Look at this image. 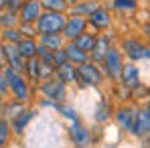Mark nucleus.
<instances>
[{
  "label": "nucleus",
  "mask_w": 150,
  "mask_h": 148,
  "mask_svg": "<svg viewBox=\"0 0 150 148\" xmlns=\"http://www.w3.org/2000/svg\"><path fill=\"white\" fill-rule=\"evenodd\" d=\"M120 83L126 85L128 89H134L138 83H142V69H140V65L126 61L124 71H122V77H120Z\"/></svg>",
  "instance_id": "16"
},
{
  "label": "nucleus",
  "mask_w": 150,
  "mask_h": 148,
  "mask_svg": "<svg viewBox=\"0 0 150 148\" xmlns=\"http://www.w3.org/2000/svg\"><path fill=\"white\" fill-rule=\"evenodd\" d=\"M65 21H67L65 12H47V10H43V14L39 16L35 26H37L39 35H53V33H63Z\"/></svg>",
  "instance_id": "6"
},
{
  "label": "nucleus",
  "mask_w": 150,
  "mask_h": 148,
  "mask_svg": "<svg viewBox=\"0 0 150 148\" xmlns=\"http://www.w3.org/2000/svg\"><path fill=\"white\" fill-rule=\"evenodd\" d=\"M41 4H43V10H47V12H65L67 14V10H69V4L65 0H41Z\"/></svg>",
  "instance_id": "33"
},
{
  "label": "nucleus",
  "mask_w": 150,
  "mask_h": 148,
  "mask_svg": "<svg viewBox=\"0 0 150 148\" xmlns=\"http://www.w3.org/2000/svg\"><path fill=\"white\" fill-rule=\"evenodd\" d=\"M65 63H69V61H67V53H65V49L53 51V65H55V69L61 67V65H65Z\"/></svg>",
  "instance_id": "37"
},
{
  "label": "nucleus",
  "mask_w": 150,
  "mask_h": 148,
  "mask_svg": "<svg viewBox=\"0 0 150 148\" xmlns=\"http://www.w3.org/2000/svg\"><path fill=\"white\" fill-rule=\"evenodd\" d=\"M8 93H10V89H8V79H6L4 73H0V96H2V98H8Z\"/></svg>",
  "instance_id": "40"
},
{
  "label": "nucleus",
  "mask_w": 150,
  "mask_h": 148,
  "mask_svg": "<svg viewBox=\"0 0 150 148\" xmlns=\"http://www.w3.org/2000/svg\"><path fill=\"white\" fill-rule=\"evenodd\" d=\"M14 140V134H12V126L8 120H2L0 118V148H8Z\"/></svg>",
  "instance_id": "31"
},
{
  "label": "nucleus",
  "mask_w": 150,
  "mask_h": 148,
  "mask_svg": "<svg viewBox=\"0 0 150 148\" xmlns=\"http://www.w3.org/2000/svg\"><path fill=\"white\" fill-rule=\"evenodd\" d=\"M146 134H150V110L146 106H138V112L134 116V122L128 130V136L130 138H144Z\"/></svg>",
  "instance_id": "11"
},
{
  "label": "nucleus",
  "mask_w": 150,
  "mask_h": 148,
  "mask_svg": "<svg viewBox=\"0 0 150 148\" xmlns=\"http://www.w3.org/2000/svg\"><path fill=\"white\" fill-rule=\"evenodd\" d=\"M85 30H87V18L75 16V14H67V21H65V26H63L61 35L65 37V41H75Z\"/></svg>",
  "instance_id": "13"
},
{
  "label": "nucleus",
  "mask_w": 150,
  "mask_h": 148,
  "mask_svg": "<svg viewBox=\"0 0 150 148\" xmlns=\"http://www.w3.org/2000/svg\"><path fill=\"white\" fill-rule=\"evenodd\" d=\"M39 45H43V47H47L51 51H57V49H63L65 47V37L61 35V33H53V35H39Z\"/></svg>",
  "instance_id": "22"
},
{
  "label": "nucleus",
  "mask_w": 150,
  "mask_h": 148,
  "mask_svg": "<svg viewBox=\"0 0 150 148\" xmlns=\"http://www.w3.org/2000/svg\"><path fill=\"white\" fill-rule=\"evenodd\" d=\"M140 33H142V39L150 45V18L142 23V30H140Z\"/></svg>",
  "instance_id": "41"
},
{
  "label": "nucleus",
  "mask_w": 150,
  "mask_h": 148,
  "mask_svg": "<svg viewBox=\"0 0 150 148\" xmlns=\"http://www.w3.org/2000/svg\"><path fill=\"white\" fill-rule=\"evenodd\" d=\"M55 77L61 79L67 87H77V67H75L73 63H65V65L57 67Z\"/></svg>",
  "instance_id": "20"
},
{
  "label": "nucleus",
  "mask_w": 150,
  "mask_h": 148,
  "mask_svg": "<svg viewBox=\"0 0 150 148\" xmlns=\"http://www.w3.org/2000/svg\"><path fill=\"white\" fill-rule=\"evenodd\" d=\"M37 114H39V108H37V106H28L25 112H21L14 120H10V126H12V134H14V138H21V136L25 134V130L28 128V124L37 118Z\"/></svg>",
  "instance_id": "14"
},
{
  "label": "nucleus",
  "mask_w": 150,
  "mask_h": 148,
  "mask_svg": "<svg viewBox=\"0 0 150 148\" xmlns=\"http://www.w3.org/2000/svg\"><path fill=\"white\" fill-rule=\"evenodd\" d=\"M26 108V103H21V101H16V99H12V98H6V101H4V108H2V112H0V118L2 120H14L21 112H25Z\"/></svg>",
  "instance_id": "21"
},
{
  "label": "nucleus",
  "mask_w": 150,
  "mask_h": 148,
  "mask_svg": "<svg viewBox=\"0 0 150 148\" xmlns=\"http://www.w3.org/2000/svg\"><path fill=\"white\" fill-rule=\"evenodd\" d=\"M150 98V85L148 83H138L134 89H132V101L136 103V106H144L146 103V99Z\"/></svg>",
  "instance_id": "30"
},
{
  "label": "nucleus",
  "mask_w": 150,
  "mask_h": 148,
  "mask_svg": "<svg viewBox=\"0 0 150 148\" xmlns=\"http://www.w3.org/2000/svg\"><path fill=\"white\" fill-rule=\"evenodd\" d=\"M67 136H69L73 148H91L96 144V138H93L91 128L83 122L81 118L75 120V122H69V126H67Z\"/></svg>",
  "instance_id": "5"
},
{
  "label": "nucleus",
  "mask_w": 150,
  "mask_h": 148,
  "mask_svg": "<svg viewBox=\"0 0 150 148\" xmlns=\"http://www.w3.org/2000/svg\"><path fill=\"white\" fill-rule=\"evenodd\" d=\"M144 106H146V108H148V110H150V98L146 99V103H144Z\"/></svg>",
  "instance_id": "47"
},
{
  "label": "nucleus",
  "mask_w": 150,
  "mask_h": 148,
  "mask_svg": "<svg viewBox=\"0 0 150 148\" xmlns=\"http://www.w3.org/2000/svg\"><path fill=\"white\" fill-rule=\"evenodd\" d=\"M23 75H25L26 79L30 81V85L39 87V83H41V75H39V59H37V57H35V59H28V61H25Z\"/></svg>",
  "instance_id": "24"
},
{
  "label": "nucleus",
  "mask_w": 150,
  "mask_h": 148,
  "mask_svg": "<svg viewBox=\"0 0 150 148\" xmlns=\"http://www.w3.org/2000/svg\"><path fill=\"white\" fill-rule=\"evenodd\" d=\"M118 47L122 51L124 59L130 61V63L140 65V63H144V61H150V45L142 37H134V35L124 37V39L118 43Z\"/></svg>",
  "instance_id": "2"
},
{
  "label": "nucleus",
  "mask_w": 150,
  "mask_h": 148,
  "mask_svg": "<svg viewBox=\"0 0 150 148\" xmlns=\"http://www.w3.org/2000/svg\"><path fill=\"white\" fill-rule=\"evenodd\" d=\"M63 120H67V122H75V120H79L81 116H79V112H77V108H75L73 103L67 99V101H63V103H57V110H55Z\"/></svg>",
  "instance_id": "26"
},
{
  "label": "nucleus",
  "mask_w": 150,
  "mask_h": 148,
  "mask_svg": "<svg viewBox=\"0 0 150 148\" xmlns=\"http://www.w3.org/2000/svg\"><path fill=\"white\" fill-rule=\"evenodd\" d=\"M37 47H39V41H37V39H23V41L16 45V49H18L21 57H23L25 61L37 57Z\"/></svg>",
  "instance_id": "25"
},
{
  "label": "nucleus",
  "mask_w": 150,
  "mask_h": 148,
  "mask_svg": "<svg viewBox=\"0 0 150 148\" xmlns=\"http://www.w3.org/2000/svg\"><path fill=\"white\" fill-rule=\"evenodd\" d=\"M0 59H2V43H0Z\"/></svg>",
  "instance_id": "48"
},
{
  "label": "nucleus",
  "mask_w": 150,
  "mask_h": 148,
  "mask_svg": "<svg viewBox=\"0 0 150 148\" xmlns=\"http://www.w3.org/2000/svg\"><path fill=\"white\" fill-rule=\"evenodd\" d=\"M35 106L39 108V112L41 110H57V101H53V99H47V98H41V99H37L35 101Z\"/></svg>",
  "instance_id": "38"
},
{
  "label": "nucleus",
  "mask_w": 150,
  "mask_h": 148,
  "mask_svg": "<svg viewBox=\"0 0 150 148\" xmlns=\"http://www.w3.org/2000/svg\"><path fill=\"white\" fill-rule=\"evenodd\" d=\"M112 26H114V12H112L110 8H105L103 4L98 6V8L87 16V28L93 30V33H98V35L112 30Z\"/></svg>",
  "instance_id": "8"
},
{
  "label": "nucleus",
  "mask_w": 150,
  "mask_h": 148,
  "mask_svg": "<svg viewBox=\"0 0 150 148\" xmlns=\"http://www.w3.org/2000/svg\"><path fill=\"white\" fill-rule=\"evenodd\" d=\"M63 49H65V53H67V61H69V63H73L75 67H79V65H83V63H87V61H89V53L81 51L73 41H67Z\"/></svg>",
  "instance_id": "19"
},
{
  "label": "nucleus",
  "mask_w": 150,
  "mask_h": 148,
  "mask_svg": "<svg viewBox=\"0 0 150 148\" xmlns=\"http://www.w3.org/2000/svg\"><path fill=\"white\" fill-rule=\"evenodd\" d=\"M124 65H126V59L122 55V51L118 45H114L112 49L108 51L103 63H101V73H103V79L114 85V83H120V77H122V71H124Z\"/></svg>",
  "instance_id": "3"
},
{
  "label": "nucleus",
  "mask_w": 150,
  "mask_h": 148,
  "mask_svg": "<svg viewBox=\"0 0 150 148\" xmlns=\"http://www.w3.org/2000/svg\"><path fill=\"white\" fill-rule=\"evenodd\" d=\"M39 93H41L43 98L57 101V103H63V101L69 99V87H67L61 79L51 77V79H45V81L39 83Z\"/></svg>",
  "instance_id": "7"
},
{
  "label": "nucleus",
  "mask_w": 150,
  "mask_h": 148,
  "mask_svg": "<svg viewBox=\"0 0 150 148\" xmlns=\"http://www.w3.org/2000/svg\"><path fill=\"white\" fill-rule=\"evenodd\" d=\"M148 85H150V83H148Z\"/></svg>",
  "instance_id": "49"
},
{
  "label": "nucleus",
  "mask_w": 150,
  "mask_h": 148,
  "mask_svg": "<svg viewBox=\"0 0 150 148\" xmlns=\"http://www.w3.org/2000/svg\"><path fill=\"white\" fill-rule=\"evenodd\" d=\"M4 75H6V79H8V89H10L8 98L16 99V101H21V103H26V106H35V101H37L35 96H37L39 87L30 85V81H28L21 71H14V69H10V67L4 69Z\"/></svg>",
  "instance_id": "1"
},
{
  "label": "nucleus",
  "mask_w": 150,
  "mask_h": 148,
  "mask_svg": "<svg viewBox=\"0 0 150 148\" xmlns=\"http://www.w3.org/2000/svg\"><path fill=\"white\" fill-rule=\"evenodd\" d=\"M41 14H43V4H41V0H25L23 6H21V10H18V21H21V23H30V25H35Z\"/></svg>",
  "instance_id": "15"
},
{
  "label": "nucleus",
  "mask_w": 150,
  "mask_h": 148,
  "mask_svg": "<svg viewBox=\"0 0 150 148\" xmlns=\"http://www.w3.org/2000/svg\"><path fill=\"white\" fill-rule=\"evenodd\" d=\"M4 101H6V98H2V96H0V112H2V108H4Z\"/></svg>",
  "instance_id": "44"
},
{
  "label": "nucleus",
  "mask_w": 150,
  "mask_h": 148,
  "mask_svg": "<svg viewBox=\"0 0 150 148\" xmlns=\"http://www.w3.org/2000/svg\"><path fill=\"white\" fill-rule=\"evenodd\" d=\"M114 45H116V35H114L112 30H108V33H100L98 39H96L93 49H91V53H89V61L96 63V65H101L103 59H105V55H108V51L112 49Z\"/></svg>",
  "instance_id": "9"
},
{
  "label": "nucleus",
  "mask_w": 150,
  "mask_h": 148,
  "mask_svg": "<svg viewBox=\"0 0 150 148\" xmlns=\"http://www.w3.org/2000/svg\"><path fill=\"white\" fill-rule=\"evenodd\" d=\"M114 110H116V103L110 96H103L98 99L96 108H93V124L98 126H105L114 120Z\"/></svg>",
  "instance_id": "12"
},
{
  "label": "nucleus",
  "mask_w": 150,
  "mask_h": 148,
  "mask_svg": "<svg viewBox=\"0 0 150 148\" xmlns=\"http://www.w3.org/2000/svg\"><path fill=\"white\" fill-rule=\"evenodd\" d=\"M140 148H150V134H146L144 138H140Z\"/></svg>",
  "instance_id": "42"
},
{
  "label": "nucleus",
  "mask_w": 150,
  "mask_h": 148,
  "mask_svg": "<svg viewBox=\"0 0 150 148\" xmlns=\"http://www.w3.org/2000/svg\"><path fill=\"white\" fill-rule=\"evenodd\" d=\"M37 59L43 61V63H51V65H53V51L47 49V47H43V45H39V47H37ZM53 67H55V65H53Z\"/></svg>",
  "instance_id": "36"
},
{
  "label": "nucleus",
  "mask_w": 150,
  "mask_h": 148,
  "mask_svg": "<svg viewBox=\"0 0 150 148\" xmlns=\"http://www.w3.org/2000/svg\"><path fill=\"white\" fill-rule=\"evenodd\" d=\"M23 39H25V37L21 35L18 26H14V28H4V30H0V43H4V45H18V43H21Z\"/></svg>",
  "instance_id": "29"
},
{
  "label": "nucleus",
  "mask_w": 150,
  "mask_h": 148,
  "mask_svg": "<svg viewBox=\"0 0 150 148\" xmlns=\"http://www.w3.org/2000/svg\"><path fill=\"white\" fill-rule=\"evenodd\" d=\"M4 69H6V63H4V59H0V73H4Z\"/></svg>",
  "instance_id": "43"
},
{
  "label": "nucleus",
  "mask_w": 150,
  "mask_h": 148,
  "mask_svg": "<svg viewBox=\"0 0 150 148\" xmlns=\"http://www.w3.org/2000/svg\"><path fill=\"white\" fill-rule=\"evenodd\" d=\"M2 59H4L6 67H10V69L23 73V69H25V59L21 57L16 45H4V43H2Z\"/></svg>",
  "instance_id": "17"
},
{
  "label": "nucleus",
  "mask_w": 150,
  "mask_h": 148,
  "mask_svg": "<svg viewBox=\"0 0 150 148\" xmlns=\"http://www.w3.org/2000/svg\"><path fill=\"white\" fill-rule=\"evenodd\" d=\"M103 6L110 8L112 12H118V14H130V12L138 10L140 2L138 0H105Z\"/></svg>",
  "instance_id": "18"
},
{
  "label": "nucleus",
  "mask_w": 150,
  "mask_h": 148,
  "mask_svg": "<svg viewBox=\"0 0 150 148\" xmlns=\"http://www.w3.org/2000/svg\"><path fill=\"white\" fill-rule=\"evenodd\" d=\"M89 2H98V4H103L105 0H89Z\"/></svg>",
  "instance_id": "46"
},
{
  "label": "nucleus",
  "mask_w": 150,
  "mask_h": 148,
  "mask_svg": "<svg viewBox=\"0 0 150 148\" xmlns=\"http://www.w3.org/2000/svg\"><path fill=\"white\" fill-rule=\"evenodd\" d=\"M110 98L116 101V106H118V103H128V101H132V89H128L122 83H114Z\"/></svg>",
  "instance_id": "27"
},
{
  "label": "nucleus",
  "mask_w": 150,
  "mask_h": 148,
  "mask_svg": "<svg viewBox=\"0 0 150 148\" xmlns=\"http://www.w3.org/2000/svg\"><path fill=\"white\" fill-rule=\"evenodd\" d=\"M96 39H98V33H93V30H85L83 35H79L77 39H75L73 43L79 47L81 51H85V53H91V49H93V45H96Z\"/></svg>",
  "instance_id": "28"
},
{
  "label": "nucleus",
  "mask_w": 150,
  "mask_h": 148,
  "mask_svg": "<svg viewBox=\"0 0 150 148\" xmlns=\"http://www.w3.org/2000/svg\"><path fill=\"white\" fill-rule=\"evenodd\" d=\"M103 73H101V67L87 61L83 65L77 67V87L81 89H100L103 85Z\"/></svg>",
  "instance_id": "4"
},
{
  "label": "nucleus",
  "mask_w": 150,
  "mask_h": 148,
  "mask_svg": "<svg viewBox=\"0 0 150 148\" xmlns=\"http://www.w3.org/2000/svg\"><path fill=\"white\" fill-rule=\"evenodd\" d=\"M2 10H6V4H4V0H0V12Z\"/></svg>",
  "instance_id": "45"
},
{
  "label": "nucleus",
  "mask_w": 150,
  "mask_h": 148,
  "mask_svg": "<svg viewBox=\"0 0 150 148\" xmlns=\"http://www.w3.org/2000/svg\"><path fill=\"white\" fill-rule=\"evenodd\" d=\"M18 30L25 39H39V30L37 26L30 25V23H18Z\"/></svg>",
  "instance_id": "34"
},
{
  "label": "nucleus",
  "mask_w": 150,
  "mask_h": 148,
  "mask_svg": "<svg viewBox=\"0 0 150 148\" xmlns=\"http://www.w3.org/2000/svg\"><path fill=\"white\" fill-rule=\"evenodd\" d=\"M18 14L16 12H10V10H2L0 12V30H4V28H14V26H18Z\"/></svg>",
  "instance_id": "32"
},
{
  "label": "nucleus",
  "mask_w": 150,
  "mask_h": 148,
  "mask_svg": "<svg viewBox=\"0 0 150 148\" xmlns=\"http://www.w3.org/2000/svg\"><path fill=\"white\" fill-rule=\"evenodd\" d=\"M98 6H101V4H98V2H89V0H79L77 4L69 6L67 14H75V16H83V18H87Z\"/></svg>",
  "instance_id": "23"
},
{
  "label": "nucleus",
  "mask_w": 150,
  "mask_h": 148,
  "mask_svg": "<svg viewBox=\"0 0 150 148\" xmlns=\"http://www.w3.org/2000/svg\"><path fill=\"white\" fill-rule=\"evenodd\" d=\"M23 2H25V0H4V4H6V10H10V12H16V14H18V10H21V6H23Z\"/></svg>",
  "instance_id": "39"
},
{
  "label": "nucleus",
  "mask_w": 150,
  "mask_h": 148,
  "mask_svg": "<svg viewBox=\"0 0 150 148\" xmlns=\"http://www.w3.org/2000/svg\"><path fill=\"white\" fill-rule=\"evenodd\" d=\"M55 71H57V69H55L51 63H43V61H39V75H41V81L55 77Z\"/></svg>",
  "instance_id": "35"
},
{
  "label": "nucleus",
  "mask_w": 150,
  "mask_h": 148,
  "mask_svg": "<svg viewBox=\"0 0 150 148\" xmlns=\"http://www.w3.org/2000/svg\"><path fill=\"white\" fill-rule=\"evenodd\" d=\"M136 112H138V106H136L134 101L118 103L116 110H114V120H112V122H116V126H118L120 132H126V134H128L130 126H132V122H134Z\"/></svg>",
  "instance_id": "10"
}]
</instances>
